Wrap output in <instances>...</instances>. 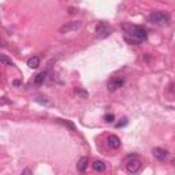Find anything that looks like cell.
I'll return each instance as SVG.
<instances>
[{
  "instance_id": "15",
  "label": "cell",
  "mask_w": 175,
  "mask_h": 175,
  "mask_svg": "<svg viewBox=\"0 0 175 175\" xmlns=\"http://www.w3.org/2000/svg\"><path fill=\"white\" fill-rule=\"evenodd\" d=\"M104 120H105L107 123H112V122L115 120V116H114V114H107V115L104 116Z\"/></svg>"
},
{
  "instance_id": "9",
  "label": "cell",
  "mask_w": 175,
  "mask_h": 175,
  "mask_svg": "<svg viewBox=\"0 0 175 175\" xmlns=\"http://www.w3.org/2000/svg\"><path fill=\"white\" fill-rule=\"evenodd\" d=\"M88 164H89V159H88L86 156L81 157V159L78 160V163H77V170H78L80 172H84L88 168Z\"/></svg>"
},
{
  "instance_id": "3",
  "label": "cell",
  "mask_w": 175,
  "mask_h": 175,
  "mask_svg": "<svg viewBox=\"0 0 175 175\" xmlns=\"http://www.w3.org/2000/svg\"><path fill=\"white\" fill-rule=\"evenodd\" d=\"M142 167V161L137 157L135 155H130L127 156V159H126V170L131 174H135V172H138Z\"/></svg>"
},
{
  "instance_id": "12",
  "label": "cell",
  "mask_w": 175,
  "mask_h": 175,
  "mask_svg": "<svg viewBox=\"0 0 175 175\" xmlns=\"http://www.w3.org/2000/svg\"><path fill=\"white\" fill-rule=\"evenodd\" d=\"M28 66L30 68H37L40 66V59H38L37 56H32V58L28 60Z\"/></svg>"
},
{
  "instance_id": "7",
  "label": "cell",
  "mask_w": 175,
  "mask_h": 175,
  "mask_svg": "<svg viewBox=\"0 0 175 175\" xmlns=\"http://www.w3.org/2000/svg\"><path fill=\"white\" fill-rule=\"evenodd\" d=\"M152 153L155 156L157 160L160 161H164V160H167L168 157V151L167 149H163V148H153L152 149Z\"/></svg>"
},
{
  "instance_id": "5",
  "label": "cell",
  "mask_w": 175,
  "mask_h": 175,
  "mask_svg": "<svg viewBox=\"0 0 175 175\" xmlns=\"http://www.w3.org/2000/svg\"><path fill=\"white\" fill-rule=\"evenodd\" d=\"M82 28V22L81 21H71V22H67L66 25H63L60 28V33H70V32H77Z\"/></svg>"
},
{
  "instance_id": "2",
  "label": "cell",
  "mask_w": 175,
  "mask_h": 175,
  "mask_svg": "<svg viewBox=\"0 0 175 175\" xmlns=\"http://www.w3.org/2000/svg\"><path fill=\"white\" fill-rule=\"evenodd\" d=\"M148 21L151 23L156 25V26H166L168 23V21H170V16H168L167 12L164 11H155L152 14H149Z\"/></svg>"
},
{
  "instance_id": "4",
  "label": "cell",
  "mask_w": 175,
  "mask_h": 175,
  "mask_svg": "<svg viewBox=\"0 0 175 175\" xmlns=\"http://www.w3.org/2000/svg\"><path fill=\"white\" fill-rule=\"evenodd\" d=\"M112 33V28L107 22H100L96 26V37L97 38H105Z\"/></svg>"
},
{
  "instance_id": "10",
  "label": "cell",
  "mask_w": 175,
  "mask_h": 175,
  "mask_svg": "<svg viewBox=\"0 0 175 175\" xmlns=\"http://www.w3.org/2000/svg\"><path fill=\"white\" fill-rule=\"evenodd\" d=\"M92 167H93V170L97 171V172H104L105 171V163H104L103 160H95L93 164H92Z\"/></svg>"
},
{
  "instance_id": "13",
  "label": "cell",
  "mask_w": 175,
  "mask_h": 175,
  "mask_svg": "<svg viewBox=\"0 0 175 175\" xmlns=\"http://www.w3.org/2000/svg\"><path fill=\"white\" fill-rule=\"evenodd\" d=\"M0 63L7 64V66H14V62H12L7 55H3V53H0Z\"/></svg>"
},
{
  "instance_id": "11",
  "label": "cell",
  "mask_w": 175,
  "mask_h": 175,
  "mask_svg": "<svg viewBox=\"0 0 175 175\" xmlns=\"http://www.w3.org/2000/svg\"><path fill=\"white\" fill-rule=\"evenodd\" d=\"M47 74H48L47 71H41L40 74H37L36 78H34V84L38 85V86H40V85H43L44 81H45V78H47Z\"/></svg>"
},
{
  "instance_id": "17",
  "label": "cell",
  "mask_w": 175,
  "mask_h": 175,
  "mask_svg": "<svg viewBox=\"0 0 175 175\" xmlns=\"http://www.w3.org/2000/svg\"><path fill=\"white\" fill-rule=\"evenodd\" d=\"M30 172H32V171H30V170H25V171H23V174H30Z\"/></svg>"
},
{
  "instance_id": "1",
  "label": "cell",
  "mask_w": 175,
  "mask_h": 175,
  "mask_svg": "<svg viewBox=\"0 0 175 175\" xmlns=\"http://www.w3.org/2000/svg\"><path fill=\"white\" fill-rule=\"evenodd\" d=\"M123 32H124V40L129 44L133 45H138L142 41L148 38V32L144 26L139 25H131V23H124L123 25Z\"/></svg>"
},
{
  "instance_id": "14",
  "label": "cell",
  "mask_w": 175,
  "mask_h": 175,
  "mask_svg": "<svg viewBox=\"0 0 175 175\" xmlns=\"http://www.w3.org/2000/svg\"><path fill=\"white\" fill-rule=\"evenodd\" d=\"M129 123V120H127V118H122V120L120 122H118V123L115 124V127L116 129H120V127H124L126 124Z\"/></svg>"
},
{
  "instance_id": "8",
  "label": "cell",
  "mask_w": 175,
  "mask_h": 175,
  "mask_svg": "<svg viewBox=\"0 0 175 175\" xmlns=\"http://www.w3.org/2000/svg\"><path fill=\"white\" fill-rule=\"evenodd\" d=\"M107 142H108V147L112 148V149L120 148V139H119V137H116V135H110L107 139Z\"/></svg>"
},
{
  "instance_id": "6",
  "label": "cell",
  "mask_w": 175,
  "mask_h": 175,
  "mask_svg": "<svg viewBox=\"0 0 175 175\" xmlns=\"http://www.w3.org/2000/svg\"><path fill=\"white\" fill-rule=\"evenodd\" d=\"M123 84H124V78H122V77H114V78H111L110 82H108V90L115 92V90H118L119 88L123 86Z\"/></svg>"
},
{
  "instance_id": "16",
  "label": "cell",
  "mask_w": 175,
  "mask_h": 175,
  "mask_svg": "<svg viewBox=\"0 0 175 175\" xmlns=\"http://www.w3.org/2000/svg\"><path fill=\"white\" fill-rule=\"evenodd\" d=\"M58 120H59V122H62V123H64V124H67V126H68V127H70V129H71V130H74V131H75V127H74V124H73V123H70V122H67V120H63V119H58Z\"/></svg>"
}]
</instances>
